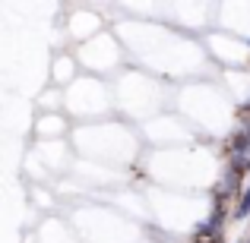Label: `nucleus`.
<instances>
[{
    "label": "nucleus",
    "mask_w": 250,
    "mask_h": 243,
    "mask_svg": "<svg viewBox=\"0 0 250 243\" xmlns=\"http://www.w3.org/2000/svg\"><path fill=\"white\" fill-rule=\"evenodd\" d=\"M193 243H219V237H215L212 231H203V234H200V237H196Z\"/></svg>",
    "instance_id": "1"
}]
</instances>
